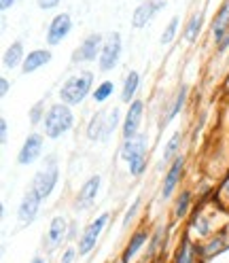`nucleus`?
<instances>
[{
  "label": "nucleus",
  "instance_id": "9d476101",
  "mask_svg": "<svg viewBox=\"0 0 229 263\" xmlns=\"http://www.w3.org/2000/svg\"><path fill=\"white\" fill-rule=\"evenodd\" d=\"M127 106H129V108H127V112H125L123 127H121L123 140L138 136V129H140V123H142V112H144V102H142V100H134L132 104H127Z\"/></svg>",
  "mask_w": 229,
  "mask_h": 263
},
{
  "label": "nucleus",
  "instance_id": "0eeeda50",
  "mask_svg": "<svg viewBox=\"0 0 229 263\" xmlns=\"http://www.w3.org/2000/svg\"><path fill=\"white\" fill-rule=\"evenodd\" d=\"M70 32H72V17H70V13H58V15H53V20L49 22V26H47L45 41H47L49 47H55V45L66 41Z\"/></svg>",
  "mask_w": 229,
  "mask_h": 263
},
{
  "label": "nucleus",
  "instance_id": "ddd939ff",
  "mask_svg": "<svg viewBox=\"0 0 229 263\" xmlns=\"http://www.w3.org/2000/svg\"><path fill=\"white\" fill-rule=\"evenodd\" d=\"M41 197L32 191V189H28L26 193H24V197H22V202H20V206H17V221L22 223V225H30V223H34V219H36V215H39V208H41Z\"/></svg>",
  "mask_w": 229,
  "mask_h": 263
},
{
  "label": "nucleus",
  "instance_id": "1a4fd4ad",
  "mask_svg": "<svg viewBox=\"0 0 229 263\" xmlns=\"http://www.w3.org/2000/svg\"><path fill=\"white\" fill-rule=\"evenodd\" d=\"M161 9H166V0H142L132 13V26L138 30L146 28V24H151Z\"/></svg>",
  "mask_w": 229,
  "mask_h": 263
},
{
  "label": "nucleus",
  "instance_id": "c9c22d12",
  "mask_svg": "<svg viewBox=\"0 0 229 263\" xmlns=\"http://www.w3.org/2000/svg\"><path fill=\"white\" fill-rule=\"evenodd\" d=\"M60 3L62 0H39V9H43V11H53V9H58L60 7Z\"/></svg>",
  "mask_w": 229,
  "mask_h": 263
},
{
  "label": "nucleus",
  "instance_id": "423d86ee",
  "mask_svg": "<svg viewBox=\"0 0 229 263\" xmlns=\"http://www.w3.org/2000/svg\"><path fill=\"white\" fill-rule=\"evenodd\" d=\"M108 219H110L108 212H102L100 217H98L96 221H91L83 229V234H81V238H79V257H85L89 251L96 249V244H98V240H100L104 227L108 225Z\"/></svg>",
  "mask_w": 229,
  "mask_h": 263
},
{
  "label": "nucleus",
  "instance_id": "4be33fe9",
  "mask_svg": "<svg viewBox=\"0 0 229 263\" xmlns=\"http://www.w3.org/2000/svg\"><path fill=\"white\" fill-rule=\"evenodd\" d=\"M187 93H189V87L187 85H183L181 89L176 91V96H174V100L170 102V108H168V112H166V117L161 119V127H166L178 112L183 110V106H185V102H187Z\"/></svg>",
  "mask_w": 229,
  "mask_h": 263
},
{
  "label": "nucleus",
  "instance_id": "aec40b11",
  "mask_svg": "<svg viewBox=\"0 0 229 263\" xmlns=\"http://www.w3.org/2000/svg\"><path fill=\"white\" fill-rule=\"evenodd\" d=\"M149 240V234H146V229H138V232L129 238V242H127V246H125V251H123V257H121V261L123 263H129L136 255H138V251L144 246V242Z\"/></svg>",
  "mask_w": 229,
  "mask_h": 263
},
{
  "label": "nucleus",
  "instance_id": "7c9ffc66",
  "mask_svg": "<svg viewBox=\"0 0 229 263\" xmlns=\"http://www.w3.org/2000/svg\"><path fill=\"white\" fill-rule=\"evenodd\" d=\"M191 229H195L200 236H208L210 234V221L202 215V212H195L193 221H191Z\"/></svg>",
  "mask_w": 229,
  "mask_h": 263
},
{
  "label": "nucleus",
  "instance_id": "c756f323",
  "mask_svg": "<svg viewBox=\"0 0 229 263\" xmlns=\"http://www.w3.org/2000/svg\"><path fill=\"white\" fill-rule=\"evenodd\" d=\"M178 24H181V20H178V17H172V20L168 22V26L163 28V34H161V39H159L161 45H170V43L176 39V34H178Z\"/></svg>",
  "mask_w": 229,
  "mask_h": 263
},
{
  "label": "nucleus",
  "instance_id": "39448f33",
  "mask_svg": "<svg viewBox=\"0 0 229 263\" xmlns=\"http://www.w3.org/2000/svg\"><path fill=\"white\" fill-rule=\"evenodd\" d=\"M104 34L100 32H93V34L85 36L81 41V45L72 51L70 55V62L72 64H85V62H93L100 58V51H102V45H104Z\"/></svg>",
  "mask_w": 229,
  "mask_h": 263
},
{
  "label": "nucleus",
  "instance_id": "37998d69",
  "mask_svg": "<svg viewBox=\"0 0 229 263\" xmlns=\"http://www.w3.org/2000/svg\"><path fill=\"white\" fill-rule=\"evenodd\" d=\"M30 263H45V259H43V257H34V259H32Z\"/></svg>",
  "mask_w": 229,
  "mask_h": 263
},
{
  "label": "nucleus",
  "instance_id": "ea45409f",
  "mask_svg": "<svg viewBox=\"0 0 229 263\" xmlns=\"http://www.w3.org/2000/svg\"><path fill=\"white\" fill-rule=\"evenodd\" d=\"M9 87H11V83H9V79L7 77H3V79H0V96H7L9 93Z\"/></svg>",
  "mask_w": 229,
  "mask_h": 263
},
{
  "label": "nucleus",
  "instance_id": "f8f14e48",
  "mask_svg": "<svg viewBox=\"0 0 229 263\" xmlns=\"http://www.w3.org/2000/svg\"><path fill=\"white\" fill-rule=\"evenodd\" d=\"M43 144H45V138L41 134H36V132L34 134H30L24 140L22 149L17 153V163L20 166H30V163H34L43 153Z\"/></svg>",
  "mask_w": 229,
  "mask_h": 263
},
{
  "label": "nucleus",
  "instance_id": "c85d7f7f",
  "mask_svg": "<svg viewBox=\"0 0 229 263\" xmlns=\"http://www.w3.org/2000/svg\"><path fill=\"white\" fill-rule=\"evenodd\" d=\"M115 93V83L112 81H102L100 85H96V89H93V102H98V104H104L108 98Z\"/></svg>",
  "mask_w": 229,
  "mask_h": 263
},
{
  "label": "nucleus",
  "instance_id": "393cba45",
  "mask_svg": "<svg viewBox=\"0 0 229 263\" xmlns=\"http://www.w3.org/2000/svg\"><path fill=\"white\" fill-rule=\"evenodd\" d=\"M106 112H108V110H100V112H96L93 117H91V121H89V125H87V138H89V140H100V138H102Z\"/></svg>",
  "mask_w": 229,
  "mask_h": 263
},
{
  "label": "nucleus",
  "instance_id": "72a5a7b5",
  "mask_svg": "<svg viewBox=\"0 0 229 263\" xmlns=\"http://www.w3.org/2000/svg\"><path fill=\"white\" fill-rule=\"evenodd\" d=\"M163 232H166V227L159 225V227H157V232H155L153 238H151V251H149V255H153V253L157 251V246H159V242H161V238H163Z\"/></svg>",
  "mask_w": 229,
  "mask_h": 263
},
{
  "label": "nucleus",
  "instance_id": "5701e85b",
  "mask_svg": "<svg viewBox=\"0 0 229 263\" xmlns=\"http://www.w3.org/2000/svg\"><path fill=\"white\" fill-rule=\"evenodd\" d=\"M181 142H183L181 132H174V134L170 136V140L166 142V146H163V159L159 163V168L166 166V163H172L178 155H181Z\"/></svg>",
  "mask_w": 229,
  "mask_h": 263
},
{
  "label": "nucleus",
  "instance_id": "20e7f679",
  "mask_svg": "<svg viewBox=\"0 0 229 263\" xmlns=\"http://www.w3.org/2000/svg\"><path fill=\"white\" fill-rule=\"evenodd\" d=\"M121 51H123V43H121V34L119 32H110L104 39L100 58H98V66H100L102 72H110L112 68H117V64L121 60Z\"/></svg>",
  "mask_w": 229,
  "mask_h": 263
},
{
  "label": "nucleus",
  "instance_id": "f257e3e1",
  "mask_svg": "<svg viewBox=\"0 0 229 263\" xmlns=\"http://www.w3.org/2000/svg\"><path fill=\"white\" fill-rule=\"evenodd\" d=\"M91 85H93V74L87 70L68 77L60 87V102L68 106L81 104L91 93Z\"/></svg>",
  "mask_w": 229,
  "mask_h": 263
},
{
  "label": "nucleus",
  "instance_id": "bb28decb",
  "mask_svg": "<svg viewBox=\"0 0 229 263\" xmlns=\"http://www.w3.org/2000/svg\"><path fill=\"white\" fill-rule=\"evenodd\" d=\"M191 200H193V195H191L189 189L181 191V195L176 197V204H174V219L181 221V219L187 217V212H189V208H191Z\"/></svg>",
  "mask_w": 229,
  "mask_h": 263
},
{
  "label": "nucleus",
  "instance_id": "2f4dec72",
  "mask_svg": "<svg viewBox=\"0 0 229 263\" xmlns=\"http://www.w3.org/2000/svg\"><path fill=\"white\" fill-rule=\"evenodd\" d=\"M127 166H129V174H132V176H142L144 170H146V153L144 155H138L134 159H129Z\"/></svg>",
  "mask_w": 229,
  "mask_h": 263
},
{
  "label": "nucleus",
  "instance_id": "4468645a",
  "mask_svg": "<svg viewBox=\"0 0 229 263\" xmlns=\"http://www.w3.org/2000/svg\"><path fill=\"white\" fill-rule=\"evenodd\" d=\"M68 236V221L64 217H53L51 223H49V229H47V236H45V246L47 251H55L58 246L66 240Z\"/></svg>",
  "mask_w": 229,
  "mask_h": 263
},
{
  "label": "nucleus",
  "instance_id": "79ce46f5",
  "mask_svg": "<svg viewBox=\"0 0 229 263\" xmlns=\"http://www.w3.org/2000/svg\"><path fill=\"white\" fill-rule=\"evenodd\" d=\"M223 193H225V195H227V197H229V180H227V183H225V185H223Z\"/></svg>",
  "mask_w": 229,
  "mask_h": 263
},
{
  "label": "nucleus",
  "instance_id": "6ab92c4d",
  "mask_svg": "<svg viewBox=\"0 0 229 263\" xmlns=\"http://www.w3.org/2000/svg\"><path fill=\"white\" fill-rule=\"evenodd\" d=\"M138 85H140V74L136 70H129L123 79V87H121V102L123 104H132L136 100V91H138Z\"/></svg>",
  "mask_w": 229,
  "mask_h": 263
},
{
  "label": "nucleus",
  "instance_id": "e433bc0d",
  "mask_svg": "<svg viewBox=\"0 0 229 263\" xmlns=\"http://www.w3.org/2000/svg\"><path fill=\"white\" fill-rule=\"evenodd\" d=\"M7 140H9V123L3 117V119H0V142L7 144Z\"/></svg>",
  "mask_w": 229,
  "mask_h": 263
},
{
  "label": "nucleus",
  "instance_id": "9b49d317",
  "mask_svg": "<svg viewBox=\"0 0 229 263\" xmlns=\"http://www.w3.org/2000/svg\"><path fill=\"white\" fill-rule=\"evenodd\" d=\"M183 168H185V157L178 155L170 166L166 170V174H163V187H161V197L163 200H170L174 189L178 187V183H181L183 178Z\"/></svg>",
  "mask_w": 229,
  "mask_h": 263
},
{
  "label": "nucleus",
  "instance_id": "4c0bfd02",
  "mask_svg": "<svg viewBox=\"0 0 229 263\" xmlns=\"http://www.w3.org/2000/svg\"><path fill=\"white\" fill-rule=\"evenodd\" d=\"M227 49H229V30H227L225 34H223V39L217 43V51H219V53H225Z\"/></svg>",
  "mask_w": 229,
  "mask_h": 263
},
{
  "label": "nucleus",
  "instance_id": "6e6552de",
  "mask_svg": "<svg viewBox=\"0 0 229 263\" xmlns=\"http://www.w3.org/2000/svg\"><path fill=\"white\" fill-rule=\"evenodd\" d=\"M100 185H102V176L100 174H93L89 176L83 187L79 189V195H77V202H74V208L81 210V212H85L89 210L93 204H96V197L98 193H100Z\"/></svg>",
  "mask_w": 229,
  "mask_h": 263
},
{
  "label": "nucleus",
  "instance_id": "f3484780",
  "mask_svg": "<svg viewBox=\"0 0 229 263\" xmlns=\"http://www.w3.org/2000/svg\"><path fill=\"white\" fill-rule=\"evenodd\" d=\"M146 149H149V144H146V134H138V136H134V138L123 140L119 153H121V159L129 161V159L138 157V155H144Z\"/></svg>",
  "mask_w": 229,
  "mask_h": 263
},
{
  "label": "nucleus",
  "instance_id": "a878e982",
  "mask_svg": "<svg viewBox=\"0 0 229 263\" xmlns=\"http://www.w3.org/2000/svg\"><path fill=\"white\" fill-rule=\"evenodd\" d=\"M119 117H121V112H119V108L115 106V108H110L108 112H106V119H104V129H102V142H108L110 140V136H112V132L117 129V125H119Z\"/></svg>",
  "mask_w": 229,
  "mask_h": 263
},
{
  "label": "nucleus",
  "instance_id": "c03bdc74",
  "mask_svg": "<svg viewBox=\"0 0 229 263\" xmlns=\"http://www.w3.org/2000/svg\"><path fill=\"white\" fill-rule=\"evenodd\" d=\"M121 263H123V261H121Z\"/></svg>",
  "mask_w": 229,
  "mask_h": 263
},
{
  "label": "nucleus",
  "instance_id": "f704fd0d",
  "mask_svg": "<svg viewBox=\"0 0 229 263\" xmlns=\"http://www.w3.org/2000/svg\"><path fill=\"white\" fill-rule=\"evenodd\" d=\"M140 210V200H136L134 204H132V210H127L125 212V217H123V227H127L129 223L134 221V217H136V212Z\"/></svg>",
  "mask_w": 229,
  "mask_h": 263
},
{
  "label": "nucleus",
  "instance_id": "412c9836",
  "mask_svg": "<svg viewBox=\"0 0 229 263\" xmlns=\"http://www.w3.org/2000/svg\"><path fill=\"white\" fill-rule=\"evenodd\" d=\"M202 26H204V13H202V11L193 13L191 17L187 20V24H185L183 39H185L187 43H195V41H198V36L202 34Z\"/></svg>",
  "mask_w": 229,
  "mask_h": 263
},
{
  "label": "nucleus",
  "instance_id": "cd10ccee",
  "mask_svg": "<svg viewBox=\"0 0 229 263\" xmlns=\"http://www.w3.org/2000/svg\"><path fill=\"white\" fill-rule=\"evenodd\" d=\"M195 255H198V249H195V246L191 244V240L185 236L181 249H178V253H176V263H193Z\"/></svg>",
  "mask_w": 229,
  "mask_h": 263
},
{
  "label": "nucleus",
  "instance_id": "7ed1b4c3",
  "mask_svg": "<svg viewBox=\"0 0 229 263\" xmlns=\"http://www.w3.org/2000/svg\"><path fill=\"white\" fill-rule=\"evenodd\" d=\"M58 178H60V168H58V159L53 155H49L43 170H39L34 174V178H32L30 183V189L34 191L41 200H47L49 195L53 193L55 185H58Z\"/></svg>",
  "mask_w": 229,
  "mask_h": 263
},
{
  "label": "nucleus",
  "instance_id": "58836bf2",
  "mask_svg": "<svg viewBox=\"0 0 229 263\" xmlns=\"http://www.w3.org/2000/svg\"><path fill=\"white\" fill-rule=\"evenodd\" d=\"M74 255H77L74 249H66V251H64V255H62V261L60 263H72L74 261Z\"/></svg>",
  "mask_w": 229,
  "mask_h": 263
},
{
  "label": "nucleus",
  "instance_id": "dca6fc26",
  "mask_svg": "<svg viewBox=\"0 0 229 263\" xmlns=\"http://www.w3.org/2000/svg\"><path fill=\"white\" fill-rule=\"evenodd\" d=\"M210 30H212V41H215V45H217L223 39L225 32L229 30V0H223L221 7L217 9Z\"/></svg>",
  "mask_w": 229,
  "mask_h": 263
},
{
  "label": "nucleus",
  "instance_id": "b1692460",
  "mask_svg": "<svg viewBox=\"0 0 229 263\" xmlns=\"http://www.w3.org/2000/svg\"><path fill=\"white\" fill-rule=\"evenodd\" d=\"M227 246H229V236H227V232H221L219 236L212 238L206 246H202L200 253H202V257H204V259H210V257L219 255L221 251H225Z\"/></svg>",
  "mask_w": 229,
  "mask_h": 263
},
{
  "label": "nucleus",
  "instance_id": "2eb2a0df",
  "mask_svg": "<svg viewBox=\"0 0 229 263\" xmlns=\"http://www.w3.org/2000/svg\"><path fill=\"white\" fill-rule=\"evenodd\" d=\"M51 51L49 49H34V51H28L24 64H22V72L24 74H32V72H36L41 70L43 66H47L49 62H51Z\"/></svg>",
  "mask_w": 229,
  "mask_h": 263
},
{
  "label": "nucleus",
  "instance_id": "473e14b6",
  "mask_svg": "<svg viewBox=\"0 0 229 263\" xmlns=\"http://www.w3.org/2000/svg\"><path fill=\"white\" fill-rule=\"evenodd\" d=\"M45 100H41V102H36L34 106L30 108V123L32 125H39L41 121H45Z\"/></svg>",
  "mask_w": 229,
  "mask_h": 263
},
{
  "label": "nucleus",
  "instance_id": "a211bd4d",
  "mask_svg": "<svg viewBox=\"0 0 229 263\" xmlns=\"http://www.w3.org/2000/svg\"><path fill=\"white\" fill-rule=\"evenodd\" d=\"M26 60V53H24V43L22 41H13L3 53V68L5 70H13L22 66Z\"/></svg>",
  "mask_w": 229,
  "mask_h": 263
},
{
  "label": "nucleus",
  "instance_id": "a19ab883",
  "mask_svg": "<svg viewBox=\"0 0 229 263\" xmlns=\"http://www.w3.org/2000/svg\"><path fill=\"white\" fill-rule=\"evenodd\" d=\"M15 3H17V0H0V9H3V11H9Z\"/></svg>",
  "mask_w": 229,
  "mask_h": 263
},
{
  "label": "nucleus",
  "instance_id": "f03ea898",
  "mask_svg": "<svg viewBox=\"0 0 229 263\" xmlns=\"http://www.w3.org/2000/svg\"><path fill=\"white\" fill-rule=\"evenodd\" d=\"M43 123H45V136L51 138V140H58L74 125V115H72L68 104L58 102L47 110Z\"/></svg>",
  "mask_w": 229,
  "mask_h": 263
}]
</instances>
